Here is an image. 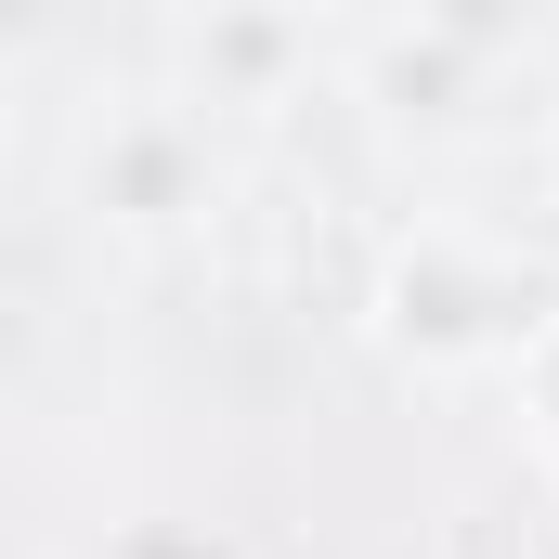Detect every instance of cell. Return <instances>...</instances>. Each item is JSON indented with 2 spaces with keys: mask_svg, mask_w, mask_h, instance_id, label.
<instances>
[{
  "mask_svg": "<svg viewBox=\"0 0 559 559\" xmlns=\"http://www.w3.org/2000/svg\"><path fill=\"white\" fill-rule=\"evenodd\" d=\"M209 195H222V169H209V131H195L182 105H118V118L92 131V222H118V235H182Z\"/></svg>",
  "mask_w": 559,
  "mask_h": 559,
  "instance_id": "1",
  "label": "cell"
},
{
  "mask_svg": "<svg viewBox=\"0 0 559 559\" xmlns=\"http://www.w3.org/2000/svg\"><path fill=\"white\" fill-rule=\"evenodd\" d=\"M429 299V325H417V352H521V286H468L455 274V235H417L404 248V274H391V312H417Z\"/></svg>",
  "mask_w": 559,
  "mask_h": 559,
  "instance_id": "2",
  "label": "cell"
}]
</instances>
